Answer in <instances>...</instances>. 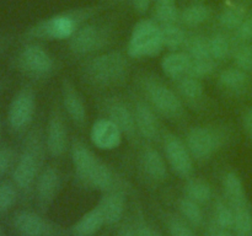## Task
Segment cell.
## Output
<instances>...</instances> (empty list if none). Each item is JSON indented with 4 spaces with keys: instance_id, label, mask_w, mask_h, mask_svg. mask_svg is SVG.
I'll return each mask as SVG.
<instances>
[{
    "instance_id": "obj_1",
    "label": "cell",
    "mask_w": 252,
    "mask_h": 236,
    "mask_svg": "<svg viewBox=\"0 0 252 236\" xmlns=\"http://www.w3.org/2000/svg\"><path fill=\"white\" fill-rule=\"evenodd\" d=\"M70 151L74 169L83 183L103 192L115 189V175L112 170L98 159L90 148L83 142L74 140Z\"/></svg>"
},
{
    "instance_id": "obj_2",
    "label": "cell",
    "mask_w": 252,
    "mask_h": 236,
    "mask_svg": "<svg viewBox=\"0 0 252 236\" xmlns=\"http://www.w3.org/2000/svg\"><path fill=\"white\" fill-rule=\"evenodd\" d=\"M127 58L121 52H107L90 59L84 65V78L91 85L110 88L125 83L128 75Z\"/></svg>"
},
{
    "instance_id": "obj_3",
    "label": "cell",
    "mask_w": 252,
    "mask_h": 236,
    "mask_svg": "<svg viewBox=\"0 0 252 236\" xmlns=\"http://www.w3.org/2000/svg\"><path fill=\"white\" fill-rule=\"evenodd\" d=\"M43 161L42 135L37 130L29 133L25 139L22 151L12 169V182L21 191H30L36 184Z\"/></svg>"
},
{
    "instance_id": "obj_4",
    "label": "cell",
    "mask_w": 252,
    "mask_h": 236,
    "mask_svg": "<svg viewBox=\"0 0 252 236\" xmlns=\"http://www.w3.org/2000/svg\"><path fill=\"white\" fill-rule=\"evenodd\" d=\"M95 10L84 9L75 11L59 14L48 19L41 20L36 25L27 30L25 36L31 39H44V41H53V39H70L79 24L84 20L89 19L95 14Z\"/></svg>"
},
{
    "instance_id": "obj_5",
    "label": "cell",
    "mask_w": 252,
    "mask_h": 236,
    "mask_svg": "<svg viewBox=\"0 0 252 236\" xmlns=\"http://www.w3.org/2000/svg\"><path fill=\"white\" fill-rule=\"evenodd\" d=\"M164 48L161 30L153 20H140L133 27L127 53L130 58L155 57Z\"/></svg>"
},
{
    "instance_id": "obj_6",
    "label": "cell",
    "mask_w": 252,
    "mask_h": 236,
    "mask_svg": "<svg viewBox=\"0 0 252 236\" xmlns=\"http://www.w3.org/2000/svg\"><path fill=\"white\" fill-rule=\"evenodd\" d=\"M226 134L217 127H194L189 132L186 145L192 157L198 161L211 159L225 142Z\"/></svg>"
},
{
    "instance_id": "obj_7",
    "label": "cell",
    "mask_w": 252,
    "mask_h": 236,
    "mask_svg": "<svg viewBox=\"0 0 252 236\" xmlns=\"http://www.w3.org/2000/svg\"><path fill=\"white\" fill-rule=\"evenodd\" d=\"M143 88L149 105L158 112L169 118L181 117L184 113V105L176 92L169 86L158 79H145Z\"/></svg>"
},
{
    "instance_id": "obj_8",
    "label": "cell",
    "mask_w": 252,
    "mask_h": 236,
    "mask_svg": "<svg viewBox=\"0 0 252 236\" xmlns=\"http://www.w3.org/2000/svg\"><path fill=\"white\" fill-rule=\"evenodd\" d=\"M15 68L32 78L46 76L53 70L54 61L42 46L29 43L21 48L14 60Z\"/></svg>"
},
{
    "instance_id": "obj_9",
    "label": "cell",
    "mask_w": 252,
    "mask_h": 236,
    "mask_svg": "<svg viewBox=\"0 0 252 236\" xmlns=\"http://www.w3.org/2000/svg\"><path fill=\"white\" fill-rule=\"evenodd\" d=\"M36 112V93L30 86L20 88L7 110V123L14 132H22L32 123Z\"/></svg>"
},
{
    "instance_id": "obj_10",
    "label": "cell",
    "mask_w": 252,
    "mask_h": 236,
    "mask_svg": "<svg viewBox=\"0 0 252 236\" xmlns=\"http://www.w3.org/2000/svg\"><path fill=\"white\" fill-rule=\"evenodd\" d=\"M164 149L170 166L179 176L189 178L193 172V157L187 145L174 133L164 135Z\"/></svg>"
},
{
    "instance_id": "obj_11",
    "label": "cell",
    "mask_w": 252,
    "mask_h": 236,
    "mask_svg": "<svg viewBox=\"0 0 252 236\" xmlns=\"http://www.w3.org/2000/svg\"><path fill=\"white\" fill-rule=\"evenodd\" d=\"M106 41L107 36L100 27L95 25H85L76 30L73 34L69 41V48L76 56H85L102 48Z\"/></svg>"
},
{
    "instance_id": "obj_12",
    "label": "cell",
    "mask_w": 252,
    "mask_h": 236,
    "mask_svg": "<svg viewBox=\"0 0 252 236\" xmlns=\"http://www.w3.org/2000/svg\"><path fill=\"white\" fill-rule=\"evenodd\" d=\"M12 225L21 236H53L56 234L53 224L30 210L17 211L12 218Z\"/></svg>"
},
{
    "instance_id": "obj_13",
    "label": "cell",
    "mask_w": 252,
    "mask_h": 236,
    "mask_svg": "<svg viewBox=\"0 0 252 236\" xmlns=\"http://www.w3.org/2000/svg\"><path fill=\"white\" fill-rule=\"evenodd\" d=\"M69 140L65 123L59 111H54L47 124L46 149L54 157H61L68 150Z\"/></svg>"
},
{
    "instance_id": "obj_14",
    "label": "cell",
    "mask_w": 252,
    "mask_h": 236,
    "mask_svg": "<svg viewBox=\"0 0 252 236\" xmlns=\"http://www.w3.org/2000/svg\"><path fill=\"white\" fill-rule=\"evenodd\" d=\"M120 128L108 118H101L93 124L90 130V139L96 148L101 150H113L122 143Z\"/></svg>"
},
{
    "instance_id": "obj_15",
    "label": "cell",
    "mask_w": 252,
    "mask_h": 236,
    "mask_svg": "<svg viewBox=\"0 0 252 236\" xmlns=\"http://www.w3.org/2000/svg\"><path fill=\"white\" fill-rule=\"evenodd\" d=\"M106 113L108 119L112 120L121 129L123 134L129 138H134L137 133V123H135L134 113L130 112L129 108L120 100H111L106 105Z\"/></svg>"
},
{
    "instance_id": "obj_16",
    "label": "cell",
    "mask_w": 252,
    "mask_h": 236,
    "mask_svg": "<svg viewBox=\"0 0 252 236\" xmlns=\"http://www.w3.org/2000/svg\"><path fill=\"white\" fill-rule=\"evenodd\" d=\"M97 206L105 218L106 225H115L122 219L123 213H125V194L122 191L116 188L107 191L101 197Z\"/></svg>"
},
{
    "instance_id": "obj_17",
    "label": "cell",
    "mask_w": 252,
    "mask_h": 236,
    "mask_svg": "<svg viewBox=\"0 0 252 236\" xmlns=\"http://www.w3.org/2000/svg\"><path fill=\"white\" fill-rule=\"evenodd\" d=\"M62 97H63V106L69 117L78 124H83L86 120L85 103L79 91L69 79H64L62 83Z\"/></svg>"
},
{
    "instance_id": "obj_18",
    "label": "cell",
    "mask_w": 252,
    "mask_h": 236,
    "mask_svg": "<svg viewBox=\"0 0 252 236\" xmlns=\"http://www.w3.org/2000/svg\"><path fill=\"white\" fill-rule=\"evenodd\" d=\"M61 187V176L56 167L47 166L41 170L36 181L37 198L42 206L51 203Z\"/></svg>"
},
{
    "instance_id": "obj_19",
    "label": "cell",
    "mask_w": 252,
    "mask_h": 236,
    "mask_svg": "<svg viewBox=\"0 0 252 236\" xmlns=\"http://www.w3.org/2000/svg\"><path fill=\"white\" fill-rule=\"evenodd\" d=\"M137 129L142 137L147 139H155L159 134V122L149 103L138 102L134 110Z\"/></svg>"
},
{
    "instance_id": "obj_20",
    "label": "cell",
    "mask_w": 252,
    "mask_h": 236,
    "mask_svg": "<svg viewBox=\"0 0 252 236\" xmlns=\"http://www.w3.org/2000/svg\"><path fill=\"white\" fill-rule=\"evenodd\" d=\"M142 167L145 175L154 181H162L167 176V167L164 157L158 150L147 148L142 154Z\"/></svg>"
},
{
    "instance_id": "obj_21",
    "label": "cell",
    "mask_w": 252,
    "mask_h": 236,
    "mask_svg": "<svg viewBox=\"0 0 252 236\" xmlns=\"http://www.w3.org/2000/svg\"><path fill=\"white\" fill-rule=\"evenodd\" d=\"M105 225V218L96 206L84 214L71 228L73 236H93Z\"/></svg>"
},
{
    "instance_id": "obj_22",
    "label": "cell",
    "mask_w": 252,
    "mask_h": 236,
    "mask_svg": "<svg viewBox=\"0 0 252 236\" xmlns=\"http://www.w3.org/2000/svg\"><path fill=\"white\" fill-rule=\"evenodd\" d=\"M224 191L225 196L228 198L230 206L233 209L239 208V206H249L248 197H246L245 187H244L243 181L235 172H228L224 176Z\"/></svg>"
},
{
    "instance_id": "obj_23",
    "label": "cell",
    "mask_w": 252,
    "mask_h": 236,
    "mask_svg": "<svg viewBox=\"0 0 252 236\" xmlns=\"http://www.w3.org/2000/svg\"><path fill=\"white\" fill-rule=\"evenodd\" d=\"M191 57L187 52H171L161 60V69L169 78L180 79L187 75Z\"/></svg>"
},
{
    "instance_id": "obj_24",
    "label": "cell",
    "mask_w": 252,
    "mask_h": 236,
    "mask_svg": "<svg viewBox=\"0 0 252 236\" xmlns=\"http://www.w3.org/2000/svg\"><path fill=\"white\" fill-rule=\"evenodd\" d=\"M246 19V7L240 2H229L219 16V22L224 29L238 30Z\"/></svg>"
},
{
    "instance_id": "obj_25",
    "label": "cell",
    "mask_w": 252,
    "mask_h": 236,
    "mask_svg": "<svg viewBox=\"0 0 252 236\" xmlns=\"http://www.w3.org/2000/svg\"><path fill=\"white\" fill-rule=\"evenodd\" d=\"M160 30H161L162 43H164L165 48L176 52L177 49H180L186 44V33L176 24L162 25Z\"/></svg>"
},
{
    "instance_id": "obj_26",
    "label": "cell",
    "mask_w": 252,
    "mask_h": 236,
    "mask_svg": "<svg viewBox=\"0 0 252 236\" xmlns=\"http://www.w3.org/2000/svg\"><path fill=\"white\" fill-rule=\"evenodd\" d=\"M211 15H212L211 7L207 6V5L194 4V5H191V6L186 7L185 10H182L180 20H181L182 24L186 25V26L196 27V26H199V25L204 24L206 21H208Z\"/></svg>"
},
{
    "instance_id": "obj_27",
    "label": "cell",
    "mask_w": 252,
    "mask_h": 236,
    "mask_svg": "<svg viewBox=\"0 0 252 236\" xmlns=\"http://www.w3.org/2000/svg\"><path fill=\"white\" fill-rule=\"evenodd\" d=\"M186 197L193 199L197 203H206L212 198V186L202 178H189L185 184Z\"/></svg>"
},
{
    "instance_id": "obj_28",
    "label": "cell",
    "mask_w": 252,
    "mask_h": 236,
    "mask_svg": "<svg viewBox=\"0 0 252 236\" xmlns=\"http://www.w3.org/2000/svg\"><path fill=\"white\" fill-rule=\"evenodd\" d=\"M248 79V73L236 66V68H229L221 71L219 75V83L224 88L240 90L246 85Z\"/></svg>"
},
{
    "instance_id": "obj_29",
    "label": "cell",
    "mask_w": 252,
    "mask_h": 236,
    "mask_svg": "<svg viewBox=\"0 0 252 236\" xmlns=\"http://www.w3.org/2000/svg\"><path fill=\"white\" fill-rule=\"evenodd\" d=\"M179 209L182 216L193 226H199L203 223V210L193 199L185 196L179 201Z\"/></svg>"
},
{
    "instance_id": "obj_30",
    "label": "cell",
    "mask_w": 252,
    "mask_h": 236,
    "mask_svg": "<svg viewBox=\"0 0 252 236\" xmlns=\"http://www.w3.org/2000/svg\"><path fill=\"white\" fill-rule=\"evenodd\" d=\"M179 91L184 97L189 98V100H198L203 95V84L201 79L185 75L179 81Z\"/></svg>"
},
{
    "instance_id": "obj_31",
    "label": "cell",
    "mask_w": 252,
    "mask_h": 236,
    "mask_svg": "<svg viewBox=\"0 0 252 236\" xmlns=\"http://www.w3.org/2000/svg\"><path fill=\"white\" fill-rule=\"evenodd\" d=\"M235 221H234V230L239 236H246L252 233V214L249 206H239L234 209Z\"/></svg>"
},
{
    "instance_id": "obj_32",
    "label": "cell",
    "mask_w": 252,
    "mask_h": 236,
    "mask_svg": "<svg viewBox=\"0 0 252 236\" xmlns=\"http://www.w3.org/2000/svg\"><path fill=\"white\" fill-rule=\"evenodd\" d=\"M17 187L11 181L0 182V214L6 213L17 201Z\"/></svg>"
},
{
    "instance_id": "obj_33",
    "label": "cell",
    "mask_w": 252,
    "mask_h": 236,
    "mask_svg": "<svg viewBox=\"0 0 252 236\" xmlns=\"http://www.w3.org/2000/svg\"><path fill=\"white\" fill-rule=\"evenodd\" d=\"M187 53L192 59H207L212 58L209 52L208 39L201 36H194L186 41ZM213 59V58H212Z\"/></svg>"
},
{
    "instance_id": "obj_34",
    "label": "cell",
    "mask_w": 252,
    "mask_h": 236,
    "mask_svg": "<svg viewBox=\"0 0 252 236\" xmlns=\"http://www.w3.org/2000/svg\"><path fill=\"white\" fill-rule=\"evenodd\" d=\"M209 43V52L213 59H221L225 58L230 52V42L228 37L224 36L223 33L214 34L212 38L208 39Z\"/></svg>"
},
{
    "instance_id": "obj_35",
    "label": "cell",
    "mask_w": 252,
    "mask_h": 236,
    "mask_svg": "<svg viewBox=\"0 0 252 236\" xmlns=\"http://www.w3.org/2000/svg\"><path fill=\"white\" fill-rule=\"evenodd\" d=\"M234 221H235V214L234 209L226 206L224 202L218 201L216 204V223L219 229L230 230L234 229Z\"/></svg>"
},
{
    "instance_id": "obj_36",
    "label": "cell",
    "mask_w": 252,
    "mask_h": 236,
    "mask_svg": "<svg viewBox=\"0 0 252 236\" xmlns=\"http://www.w3.org/2000/svg\"><path fill=\"white\" fill-rule=\"evenodd\" d=\"M154 16L162 25L176 24V21L181 16V12L177 9L176 4H159V2H157L154 9Z\"/></svg>"
},
{
    "instance_id": "obj_37",
    "label": "cell",
    "mask_w": 252,
    "mask_h": 236,
    "mask_svg": "<svg viewBox=\"0 0 252 236\" xmlns=\"http://www.w3.org/2000/svg\"><path fill=\"white\" fill-rule=\"evenodd\" d=\"M214 68V59L207 58V59H192L189 63V70H187V75L194 76V78H206V76L211 75L213 73Z\"/></svg>"
},
{
    "instance_id": "obj_38",
    "label": "cell",
    "mask_w": 252,
    "mask_h": 236,
    "mask_svg": "<svg viewBox=\"0 0 252 236\" xmlns=\"http://www.w3.org/2000/svg\"><path fill=\"white\" fill-rule=\"evenodd\" d=\"M235 64L246 73L252 71V43H244L236 49Z\"/></svg>"
},
{
    "instance_id": "obj_39",
    "label": "cell",
    "mask_w": 252,
    "mask_h": 236,
    "mask_svg": "<svg viewBox=\"0 0 252 236\" xmlns=\"http://www.w3.org/2000/svg\"><path fill=\"white\" fill-rule=\"evenodd\" d=\"M167 228L171 236H196L193 230L185 221L177 218H170L167 220Z\"/></svg>"
},
{
    "instance_id": "obj_40",
    "label": "cell",
    "mask_w": 252,
    "mask_h": 236,
    "mask_svg": "<svg viewBox=\"0 0 252 236\" xmlns=\"http://www.w3.org/2000/svg\"><path fill=\"white\" fill-rule=\"evenodd\" d=\"M15 157H16V154H15V151L11 148H0V178L4 175H6V172L12 166H15Z\"/></svg>"
},
{
    "instance_id": "obj_41",
    "label": "cell",
    "mask_w": 252,
    "mask_h": 236,
    "mask_svg": "<svg viewBox=\"0 0 252 236\" xmlns=\"http://www.w3.org/2000/svg\"><path fill=\"white\" fill-rule=\"evenodd\" d=\"M236 37L243 42H250L252 39V14L246 16L243 24L236 30Z\"/></svg>"
},
{
    "instance_id": "obj_42",
    "label": "cell",
    "mask_w": 252,
    "mask_h": 236,
    "mask_svg": "<svg viewBox=\"0 0 252 236\" xmlns=\"http://www.w3.org/2000/svg\"><path fill=\"white\" fill-rule=\"evenodd\" d=\"M135 236H160L153 228L147 224H140L135 230Z\"/></svg>"
},
{
    "instance_id": "obj_43",
    "label": "cell",
    "mask_w": 252,
    "mask_h": 236,
    "mask_svg": "<svg viewBox=\"0 0 252 236\" xmlns=\"http://www.w3.org/2000/svg\"><path fill=\"white\" fill-rule=\"evenodd\" d=\"M243 124H244V129L246 130L250 138H252V107L249 108L243 116Z\"/></svg>"
},
{
    "instance_id": "obj_44",
    "label": "cell",
    "mask_w": 252,
    "mask_h": 236,
    "mask_svg": "<svg viewBox=\"0 0 252 236\" xmlns=\"http://www.w3.org/2000/svg\"><path fill=\"white\" fill-rule=\"evenodd\" d=\"M133 7L138 14H145L150 6L152 0H132Z\"/></svg>"
},
{
    "instance_id": "obj_45",
    "label": "cell",
    "mask_w": 252,
    "mask_h": 236,
    "mask_svg": "<svg viewBox=\"0 0 252 236\" xmlns=\"http://www.w3.org/2000/svg\"><path fill=\"white\" fill-rule=\"evenodd\" d=\"M117 236H135V231L133 230L132 228H129V226H128V228L122 229V230L118 233Z\"/></svg>"
},
{
    "instance_id": "obj_46",
    "label": "cell",
    "mask_w": 252,
    "mask_h": 236,
    "mask_svg": "<svg viewBox=\"0 0 252 236\" xmlns=\"http://www.w3.org/2000/svg\"><path fill=\"white\" fill-rule=\"evenodd\" d=\"M213 236H233V234L229 230H225V229H219L218 231L213 234Z\"/></svg>"
},
{
    "instance_id": "obj_47",
    "label": "cell",
    "mask_w": 252,
    "mask_h": 236,
    "mask_svg": "<svg viewBox=\"0 0 252 236\" xmlns=\"http://www.w3.org/2000/svg\"><path fill=\"white\" fill-rule=\"evenodd\" d=\"M6 48V41L5 39H0V54L5 51Z\"/></svg>"
},
{
    "instance_id": "obj_48",
    "label": "cell",
    "mask_w": 252,
    "mask_h": 236,
    "mask_svg": "<svg viewBox=\"0 0 252 236\" xmlns=\"http://www.w3.org/2000/svg\"><path fill=\"white\" fill-rule=\"evenodd\" d=\"M6 85H7V81L6 80H2V79H0V92H1L2 90H5Z\"/></svg>"
},
{
    "instance_id": "obj_49",
    "label": "cell",
    "mask_w": 252,
    "mask_h": 236,
    "mask_svg": "<svg viewBox=\"0 0 252 236\" xmlns=\"http://www.w3.org/2000/svg\"><path fill=\"white\" fill-rule=\"evenodd\" d=\"M176 0H157V2L159 4H175Z\"/></svg>"
},
{
    "instance_id": "obj_50",
    "label": "cell",
    "mask_w": 252,
    "mask_h": 236,
    "mask_svg": "<svg viewBox=\"0 0 252 236\" xmlns=\"http://www.w3.org/2000/svg\"><path fill=\"white\" fill-rule=\"evenodd\" d=\"M0 236H5L4 233H2V231H1V229H0Z\"/></svg>"
},
{
    "instance_id": "obj_51",
    "label": "cell",
    "mask_w": 252,
    "mask_h": 236,
    "mask_svg": "<svg viewBox=\"0 0 252 236\" xmlns=\"http://www.w3.org/2000/svg\"><path fill=\"white\" fill-rule=\"evenodd\" d=\"M111 1H116V2H117V1H121V0H111Z\"/></svg>"
},
{
    "instance_id": "obj_52",
    "label": "cell",
    "mask_w": 252,
    "mask_h": 236,
    "mask_svg": "<svg viewBox=\"0 0 252 236\" xmlns=\"http://www.w3.org/2000/svg\"><path fill=\"white\" fill-rule=\"evenodd\" d=\"M246 236H252V233H251V234H249V235H246Z\"/></svg>"
},
{
    "instance_id": "obj_53",
    "label": "cell",
    "mask_w": 252,
    "mask_h": 236,
    "mask_svg": "<svg viewBox=\"0 0 252 236\" xmlns=\"http://www.w3.org/2000/svg\"><path fill=\"white\" fill-rule=\"evenodd\" d=\"M0 138H1V134H0Z\"/></svg>"
},
{
    "instance_id": "obj_54",
    "label": "cell",
    "mask_w": 252,
    "mask_h": 236,
    "mask_svg": "<svg viewBox=\"0 0 252 236\" xmlns=\"http://www.w3.org/2000/svg\"><path fill=\"white\" fill-rule=\"evenodd\" d=\"M201 1H202V0H201Z\"/></svg>"
}]
</instances>
